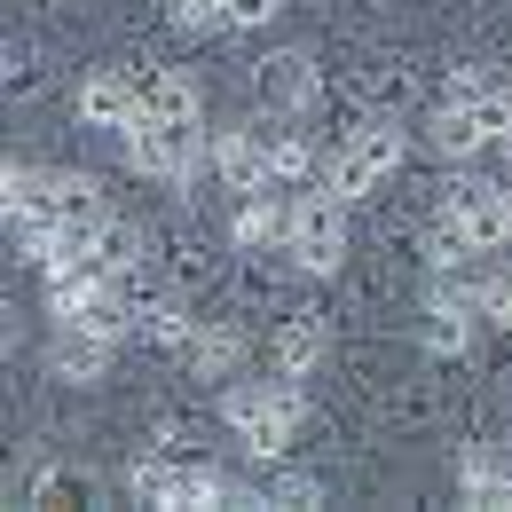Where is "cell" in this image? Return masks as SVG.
<instances>
[{"mask_svg": "<svg viewBox=\"0 0 512 512\" xmlns=\"http://www.w3.org/2000/svg\"><path fill=\"white\" fill-rule=\"evenodd\" d=\"M190 371L197 379H229L237 371V355H245V331H229V323H213V331H190Z\"/></svg>", "mask_w": 512, "mask_h": 512, "instance_id": "4fadbf2b", "label": "cell"}, {"mask_svg": "<svg viewBox=\"0 0 512 512\" xmlns=\"http://www.w3.org/2000/svg\"><path fill=\"white\" fill-rule=\"evenodd\" d=\"M276 8H284V0H229V24H237V32H260Z\"/></svg>", "mask_w": 512, "mask_h": 512, "instance_id": "603a6c76", "label": "cell"}, {"mask_svg": "<svg viewBox=\"0 0 512 512\" xmlns=\"http://www.w3.org/2000/svg\"><path fill=\"white\" fill-rule=\"evenodd\" d=\"M111 221H119V213L103 205V190H95L87 174H64V190H56V245H95Z\"/></svg>", "mask_w": 512, "mask_h": 512, "instance_id": "52a82bcc", "label": "cell"}, {"mask_svg": "<svg viewBox=\"0 0 512 512\" xmlns=\"http://www.w3.org/2000/svg\"><path fill=\"white\" fill-rule=\"evenodd\" d=\"M316 355H323V316H292L276 331V371H284V379L316 371Z\"/></svg>", "mask_w": 512, "mask_h": 512, "instance_id": "5bb4252c", "label": "cell"}, {"mask_svg": "<svg viewBox=\"0 0 512 512\" xmlns=\"http://www.w3.org/2000/svg\"><path fill=\"white\" fill-rule=\"evenodd\" d=\"M505 158H512V134H505Z\"/></svg>", "mask_w": 512, "mask_h": 512, "instance_id": "cb8c5ba5", "label": "cell"}, {"mask_svg": "<svg viewBox=\"0 0 512 512\" xmlns=\"http://www.w3.org/2000/svg\"><path fill=\"white\" fill-rule=\"evenodd\" d=\"M229 426H237V442L253 449L260 465H276L292 434H300V394L292 386H237L229 394Z\"/></svg>", "mask_w": 512, "mask_h": 512, "instance_id": "6da1fadb", "label": "cell"}, {"mask_svg": "<svg viewBox=\"0 0 512 512\" xmlns=\"http://www.w3.org/2000/svg\"><path fill=\"white\" fill-rule=\"evenodd\" d=\"M505 134H512V103H505V95L442 103V119H434V142H442L449 158H473V150H489V142H505Z\"/></svg>", "mask_w": 512, "mask_h": 512, "instance_id": "5b68a950", "label": "cell"}, {"mask_svg": "<svg viewBox=\"0 0 512 512\" xmlns=\"http://www.w3.org/2000/svg\"><path fill=\"white\" fill-rule=\"evenodd\" d=\"M481 95H505V87H497L481 64H457V71H449V95H442V103H481Z\"/></svg>", "mask_w": 512, "mask_h": 512, "instance_id": "44dd1931", "label": "cell"}, {"mask_svg": "<svg viewBox=\"0 0 512 512\" xmlns=\"http://www.w3.org/2000/svg\"><path fill=\"white\" fill-rule=\"evenodd\" d=\"M284 229H292V213H284V205H276L268 190H253L245 205H237V245H245V253H260V245H276Z\"/></svg>", "mask_w": 512, "mask_h": 512, "instance_id": "9a60e30c", "label": "cell"}, {"mask_svg": "<svg viewBox=\"0 0 512 512\" xmlns=\"http://www.w3.org/2000/svg\"><path fill=\"white\" fill-rule=\"evenodd\" d=\"M197 323L174 308V300H142V339H158V347H190Z\"/></svg>", "mask_w": 512, "mask_h": 512, "instance_id": "ac0fdd59", "label": "cell"}, {"mask_svg": "<svg viewBox=\"0 0 512 512\" xmlns=\"http://www.w3.org/2000/svg\"><path fill=\"white\" fill-rule=\"evenodd\" d=\"M457 481H465V505H481V512L512 505V473L497 465V449H465L457 457Z\"/></svg>", "mask_w": 512, "mask_h": 512, "instance_id": "7c38bea8", "label": "cell"}, {"mask_svg": "<svg viewBox=\"0 0 512 512\" xmlns=\"http://www.w3.org/2000/svg\"><path fill=\"white\" fill-rule=\"evenodd\" d=\"M174 24H182V32H213V24H229V16H221V0H174Z\"/></svg>", "mask_w": 512, "mask_h": 512, "instance_id": "7402d4cb", "label": "cell"}, {"mask_svg": "<svg viewBox=\"0 0 512 512\" xmlns=\"http://www.w3.org/2000/svg\"><path fill=\"white\" fill-rule=\"evenodd\" d=\"M260 127H268V119H260ZM268 174H276V182H300V174H308V134L300 127H268Z\"/></svg>", "mask_w": 512, "mask_h": 512, "instance_id": "e0dca14e", "label": "cell"}, {"mask_svg": "<svg viewBox=\"0 0 512 512\" xmlns=\"http://www.w3.org/2000/svg\"><path fill=\"white\" fill-rule=\"evenodd\" d=\"M119 134H127V166L150 174V182H182V174L197 166V127H166V119L134 111Z\"/></svg>", "mask_w": 512, "mask_h": 512, "instance_id": "3957f363", "label": "cell"}, {"mask_svg": "<svg viewBox=\"0 0 512 512\" xmlns=\"http://www.w3.org/2000/svg\"><path fill=\"white\" fill-rule=\"evenodd\" d=\"M213 174H221L237 197L268 190V182H276V174H268V127H229L213 142Z\"/></svg>", "mask_w": 512, "mask_h": 512, "instance_id": "8992f818", "label": "cell"}, {"mask_svg": "<svg viewBox=\"0 0 512 512\" xmlns=\"http://www.w3.org/2000/svg\"><path fill=\"white\" fill-rule=\"evenodd\" d=\"M260 505H316V481H308V473H276V465H268V473H260Z\"/></svg>", "mask_w": 512, "mask_h": 512, "instance_id": "ffe728a7", "label": "cell"}, {"mask_svg": "<svg viewBox=\"0 0 512 512\" xmlns=\"http://www.w3.org/2000/svg\"><path fill=\"white\" fill-rule=\"evenodd\" d=\"M134 111H142V79H134V71H95V79L79 87V119H87V127H127Z\"/></svg>", "mask_w": 512, "mask_h": 512, "instance_id": "9c48e42d", "label": "cell"}, {"mask_svg": "<svg viewBox=\"0 0 512 512\" xmlns=\"http://www.w3.org/2000/svg\"><path fill=\"white\" fill-rule=\"evenodd\" d=\"M284 253L300 260V276H331L347 253V197L339 190H308L292 205V229H284Z\"/></svg>", "mask_w": 512, "mask_h": 512, "instance_id": "7a4b0ae2", "label": "cell"}, {"mask_svg": "<svg viewBox=\"0 0 512 512\" xmlns=\"http://www.w3.org/2000/svg\"><path fill=\"white\" fill-rule=\"evenodd\" d=\"M111 347L119 339H95V331H79V323H64L56 331V379H71V386H87V379H103V363H111Z\"/></svg>", "mask_w": 512, "mask_h": 512, "instance_id": "30bf717a", "label": "cell"}, {"mask_svg": "<svg viewBox=\"0 0 512 512\" xmlns=\"http://www.w3.org/2000/svg\"><path fill=\"white\" fill-rule=\"evenodd\" d=\"M142 111L166 127H197V87L190 71H142Z\"/></svg>", "mask_w": 512, "mask_h": 512, "instance_id": "8fae6325", "label": "cell"}, {"mask_svg": "<svg viewBox=\"0 0 512 512\" xmlns=\"http://www.w3.org/2000/svg\"><path fill=\"white\" fill-rule=\"evenodd\" d=\"M465 339H473V308H465V300H442V308L426 316V347H434V355H465Z\"/></svg>", "mask_w": 512, "mask_h": 512, "instance_id": "2e32d148", "label": "cell"}, {"mask_svg": "<svg viewBox=\"0 0 512 512\" xmlns=\"http://www.w3.org/2000/svg\"><path fill=\"white\" fill-rule=\"evenodd\" d=\"M221 16H229V0H221Z\"/></svg>", "mask_w": 512, "mask_h": 512, "instance_id": "d4e9b609", "label": "cell"}, {"mask_svg": "<svg viewBox=\"0 0 512 512\" xmlns=\"http://www.w3.org/2000/svg\"><path fill=\"white\" fill-rule=\"evenodd\" d=\"M127 489L142 497V505H174V465H158V457H134Z\"/></svg>", "mask_w": 512, "mask_h": 512, "instance_id": "d6986e66", "label": "cell"}, {"mask_svg": "<svg viewBox=\"0 0 512 512\" xmlns=\"http://www.w3.org/2000/svg\"><path fill=\"white\" fill-rule=\"evenodd\" d=\"M260 103H268V111H308V103H316V56H308V48L268 56V64H260Z\"/></svg>", "mask_w": 512, "mask_h": 512, "instance_id": "ba28073f", "label": "cell"}, {"mask_svg": "<svg viewBox=\"0 0 512 512\" xmlns=\"http://www.w3.org/2000/svg\"><path fill=\"white\" fill-rule=\"evenodd\" d=\"M394 166H402V127H363L355 142H347V150H339V158H331V190L355 205V197L379 190Z\"/></svg>", "mask_w": 512, "mask_h": 512, "instance_id": "277c9868", "label": "cell"}]
</instances>
